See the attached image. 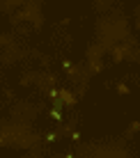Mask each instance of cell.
Here are the masks:
<instances>
[{
  "label": "cell",
  "mask_w": 140,
  "mask_h": 158,
  "mask_svg": "<svg viewBox=\"0 0 140 158\" xmlns=\"http://www.w3.org/2000/svg\"><path fill=\"white\" fill-rule=\"evenodd\" d=\"M57 96H60V99H62L64 103H67V106H74V103H76V96H74L69 89H62V92H57Z\"/></svg>",
  "instance_id": "1"
},
{
  "label": "cell",
  "mask_w": 140,
  "mask_h": 158,
  "mask_svg": "<svg viewBox=\"0 0 140 158\" xmlns=\"http://www.w3.org/2000/svg\"><path fill=\"white\" fill-rule=\"evenodd\" d=\"M124 55H126V46H117L115 48V57L120 60V57H124Z\"/></svg>",
  "instance_id": "2"
}]
</instances>
